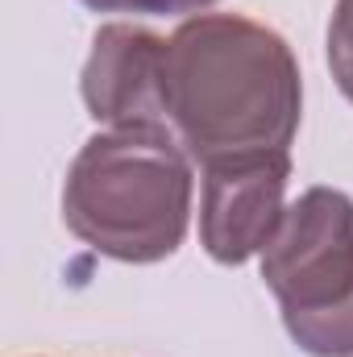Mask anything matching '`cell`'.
<instances>
[{
	"mask_svg": "<svg viewBox=\"0 0 353 357\" xmlns=\"http://www.w3.org/2000/svg\"><path fill=\"white\" fill-rule=\"evenodd\" d=\"M167 133L191 162L287 154L303 84L283 33L241 13H195L167 38Z\"/></svg>",
	"mask_w": 353,
	"mask_h": 357,
	"instance_id": "6da1fadb",
	"label": "cell"
},
{
	"mask_svg": "<svg viewBox=\"0 0 353 357\" xmlns=\"http://www.w3.org/2000/svg\"><path fill=\"white\" fill-rule=\"evenodd\" d=\"M191 158L163 129L84 142L63 183V220L96 254L129 266L171 258L191 225Z\"/></svg>",
	"mask_w": 353,
	"mask_h": 357,
	"instance_id": "7a4b0ae2",
	"label": "cell"
},
{
	"mask_svg": "<svg viewBox=\"0 0 353 357\" xmlns=\"http://www.w3.org/2000/svg\"><path fill=\"white\" fill-rule=\"evenodd\" d=\"M262 278L291 341L312 357H353V199L308 187L262 250Z\"/></svg>",
	"mask_w": 353,
	"mask_h": 357,
	"instance_id": "3957f363",
	"label": "cell"
},
{
	"mask_svg": "<svg viewBox=\"0 0 353 357\" xmlns=\"http://www.w3.org/2000/svg\"><path fill=\"white\" fill-rule=\"evenodd\" d=\"M291 154H254L204 167L200 187V241L220 266H241L262 254L287 216Z\"/></svg>",
	"mask_w": 353,
	"mask_h": 357,
	"instance_id": "277c9868",
	"label": "cell"
},
{
	"mask_svg": "<svg viewBox=\"0 0 353 357\" xmlns=\"http://www.w3.org/2000/svg\"><path fill=\"white\" fill-rule=\"evenodd\" d=\"M163 75H167V38L142 25H100L84 63V104L108 129H163Z\"/></svg>",
	"mask_w": 353,
	"mask_h": 357,
	"instance_id": "5b68a950",
	"label": "cell"
},
{
	"mask_svg": "<svg viewBox=\"0 0 353 357\" xmlns=\"http://www.w3.org/2000/svg\"><path fill=\"white\" fill-rule=\"evenodd\" d=\"M329 71L337 88L353 100V0H337L333 21H329Z\"/></svg>",
	"mask_w": 353,
	"mask_h": 357,
	"instance_id": "8992f818",
	"label": "cell"
},
{
	"mask_svg": "<svg viewBox=\"0 0 353 357\" xmlns=\"http://www.w3.org/2000/svg\"><path fill=\"white\" fill-rule=\"evenodd\" d=\"M96 13H142V17H183V13H204L216 0H80Z\"/></svg>",
	"mask_w": 353,
	"mask_h": 357,
	"instance_id": "52a82bcc",
	"label": "cell"
}]
</instances>
